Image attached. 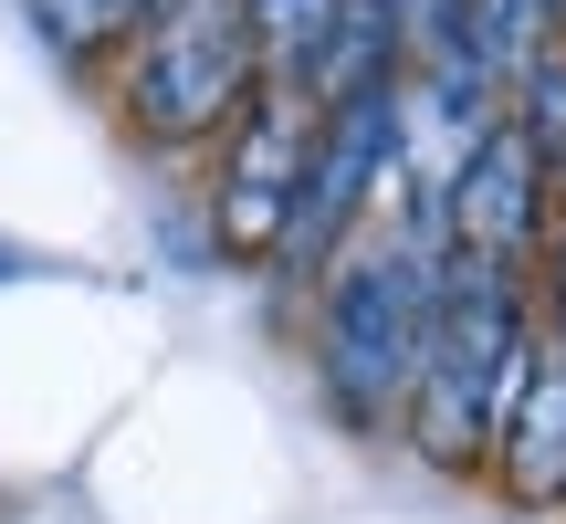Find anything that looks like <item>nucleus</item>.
Instances as JSON below:
<instances>
[{"label": "nucleus", "mask_w": 566, "mask_h": 524, "mask_svg": "<svg viewBox=\"0 0 566 524\" xmlns=\"http://www.w3.org/2000/svg\"><path fill=\"white\" fill-rule=\"evenodd\" d=\"M525 273H483V262H430V346L409 378V441L441 472H472L483 451H504V409L525 378Z\"/></svg>", "instance_id": "obj_1"}, {"label": "nucleus", "mask_w": 566, "mask_h": 524, "mask_svg": "<svg viewBox=\"0 0 566 524\" xmlns=\"http://www.w3.org/2000/svg\"><path fill=\"white\" fill-rule=\"evenodd\" d=\"M430 346V252L420 242H346L325 262V315H315V367L346 430H388L409 409Z\"/></svg>", "instance_id": "obj_2"}, {"label": "nucleus", "mask_w": 566, "mask_h": 524, "mask_svg": "<svg viewBox=\"0 0 566 524\" xmlns=\"http://www.w3.org/2000/svg\"><path fill=\"white\" fill-rule=\"evenodd\" d=\"M263 84V42H252V0H168L147 21L137 63H126V116L158 147L231 137V116Z\"/></svg>", "instance_id": "obj_3"}, {"label": "nucleus", "mask_w": 566, "mask_h": 524, "mask_svg": "<svg viewBox=\"0 0 566 524\" xmlns=\"http://www.w3.org/2000/svg\"><path fill=\"white\" fill-rule=\"evenodd\" d=\"M388 95H399V74L357 84V95L315 105V147H304V189H294V221H283V252L294 273H325V262L346 252V231H357V210L378 200L388 179Z\"/></svg>", "instance_id": "obj_4"}, {"label": "nucleus", "mask_w": 566, "mask_h": 524, "mask_svg": "<svg viewBox=\"0 0 566 524\" xmlns=\"http://www.w3.org/2000/svg\"><path fill=\"white\" fill-rule=\"evenodd\" d=\"M304 147H315V105L294 84H252V105L221 137V200H210L221 252H242V262L283 252V221H294V189H304Z\"/></svg>", "instance_id": "obj_5"}, {"label": "nucleus", "mask_w": 566, "mask_h": 524, "mask_svg": "<svg viewBox=\"0 0 566 524\" xmlns=\"http://www.w3.org/2000/svg\"><path fill=\"white\" fill-rule=\"evenodd\" d=\"M546 242V158L514 126H493L462 158V179L441 189V242L430 262H483V273H525Z\"/></svg>", "instance_id": "obj_6"}, {"label": "nucleus", "mask_w": 566, "mask_h": 524, "mask_svg": "<svg viewBox=\"0 0 566 524\" xmlns=\"http://www.w3.org/2000/svg\"><path fill=\"white\" fill-rule=\"evenodd\" d=\"M504 472L525 504H566V315L525 346V378L504 409Z\"/></svg>", "instance_id": "obj_7"}, {"label": "nucleus", "mask_w": 566, "mask_h": 524, "mask_svg": "<svg viewBox=\"0 0 566 524\" xmlns=\"http://www.w3.org/2000/svg\"><path fill=\"white\" fill-rule=\"evenodd\" d=\"M556 21H566V0H462V11H451V53H462V74L483 84L493 105L514 95V84L535 74V63L556 53Z\"/></svg>", "instance_id": "obj_8"}, {"label": "nucleus", "mask_w": 566, "mask_h": 524, "mask_svg": "<svg viewBox=\"0 0 566 524\" xmlns=\"http://www.w3.org/2000/svg\"><path fill=\"white\" fill-rule=\"evenodd\" d=\"M158 11H168V0H32V21H42L53 53H95V42L137 32V21H158Z\"/></svg>", "instance_id": "obj_9"}, {"label": "nucleus", "mask_w": 566, "mask_h": 524, "mask_svg": "<svg viewBox=\"0 0 566 524\" xmlns=\"http://www.w3.org/2000/svg\"><path fill=\"white\" fill-rule=\"evenodd\" d=\"M451 11H462V0H378V21L409 42V53H420V42H441V32H451Z\"/></svg>", "instance_id": "obj_10"}, {"label": "nucleus", "mask_w": 566, "mask_h": 524, "mask_svg": "<svg viewBox=\"0 0 566 524\" xmlns=\"http://www.w3.org/2000/svg\"><path fill=\"white\" fill-rule=\"evenodd\" d=\"M546 221H556V315H566V200H546Z\"/></svg>", "instance_id": "obj_11"}, {"label": "nucleus", "mask_w": 566, "mask_h": 524, "mask_svg": "<svg viewBox=\"0 0 566 524\" xmlns=\"http://www.w3.org/2000/svg\"><path fill=\"white\" fill-rule=\"evenodd\" d=\"M21 273H32V252H21V242H0V283H21Z\"/></svg>", "instance_id": "obj_12"}]
</instances>
